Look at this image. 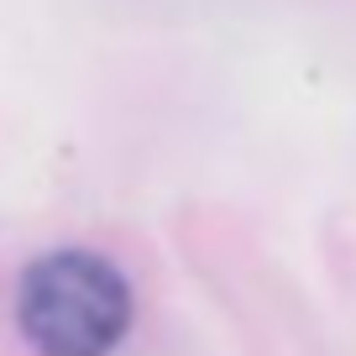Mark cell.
I'll return each mask as SVG.
<instances>
[{
  "instance_id": "cell-1",
  "label": "cell",
  "mask_w": 356,
  "mask_h": 356,
  "mask_svg": "<svg viewBox=\"0 0 356 356\" xmlns=\"http://www.w3.org/2000/svg\"><path fill=\"white\" fill-rule=\"evenodd\" d=\"M16 325L42 356H111L131 330V283L100 252H47L22 273Z\"/></svg>"
}]
</instances>
